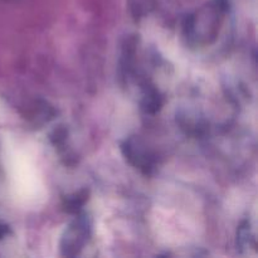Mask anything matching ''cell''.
Segmentation results:
<instances>
[{
    "mask_svg": "<svg viewBox=\"0 0 258 258\" xmlns=\"http://www.w3.org/2000/svg\"><path fill=\"white\" fill-rule=\"evenodd\" d=\"M88 197V191L87 190H81L78 193H75L73 196L68 197L64 202V208L67 209L68 212H77L83 204L86 203Z\"/></svg>",
    "mask_w": 258,
    "mask_h": 258,
    "instance_id": "cell-3",
    "label": "cell"
},
{
    "mask_svg": "<svg viewBox=\"0 0 258 258\" xmlns=\"http://www.w3.org/2000/svg\"><path fill=\"white\" fill-rule=\"evenodd\" d=\"M8 231H9V228L5 226H0V237L5 236V234L8 233Z\"/></svg>",
    "mask_w": 258,
    "mask_h": 258,
    "instance_id": "cell-5",
    "label": "cell"
},
{
    "mask_svg": "<svg viewBox=\"0 0 258 258\" xmlns=\"http://www.w3.org/2000/svg\"><path fill=\"white\" fill-rule=\"evenodd\" d=\"M161 105V98L159 97L158 92L155 90H146V93L144 95L143 98V108L146 112H155L159 110Z\"/></svg>",
    "mask_w": 258,
    "mask_h": 258,
    "instance_id": "cell-4",
    "label": "cell"
},
{
    "mask_svg": "<svg viewBox=\"0 0 258 258\" xmlns=\"http://www.w3.org/2000/svg\"><path fill=\"white\" fill-rule=\"evenodd\" d=\"M91 233V224L86 217H78L66 228L60 239V253L64 257H75L86 246Z\"/></svg>",
    "mask_w": 258,
    "mask_h": 258,
    "instance_id": "cell-1",
    "label": "cell"
},
{
    "mask_svg": "<svg viewBox=\"0 0 258 258\" xmlns=\"http://www.w3.org/2000/svg\"><path fill=\"white\" fill-rule=\"evenodd\" d=\"M122 153L125 155V158L135 168L140 169L145 174H151V171L154 169L153 158H151L150 154L148 153L145 146H143V144L140 141L136 140V139H128V140H126L122 144Z\"/></svg>",
    "mask_w": 258,
    "mask_h": 258,
    "instance_id": "cell-2",
    "label": "cell"
}]
</instances>
